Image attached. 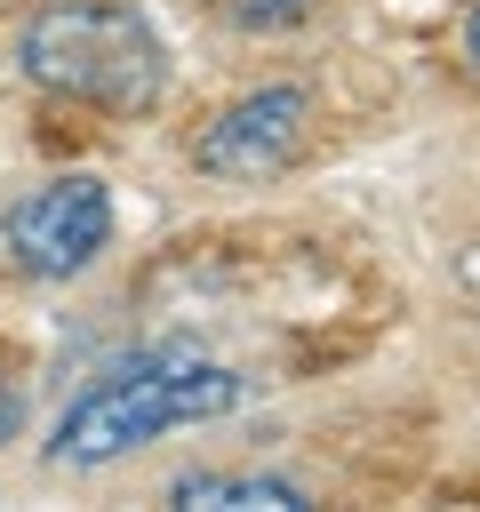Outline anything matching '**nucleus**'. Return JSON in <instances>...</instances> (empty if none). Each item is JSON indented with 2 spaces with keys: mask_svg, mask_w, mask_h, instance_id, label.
Listing matches in <instances>:
<instances>
[{
  "mask_svg": "<svg viewBox=\"0 0 480 512\" xmlns=\"http://www.w3.org/2000/svg\"><path fill=\"white\" fill-rule=\"evenodd\" d=\"M248 400V376L192 352V344H152L120 368H104L48 432V464H72V472H96L112 456H136L152 448L160 432L176 424H208V416H232Z\"/></svg>",
  "mask_w": 480,
  "mask_h": 512,
  "instance_id": "1",
  "label": "nucleus"
},
{
  "mask_svg": "<svg viewBox=\"0 0 480 512\" xmlns=\"http://www.w3.org/2000/svg\"><path fill=\"white\" fill-rule=\"evenodd\" d=\"M16 64L40 96L136 120L168 88V48L144 8L128 0H40L16 32Z\"/></svg>",
  "mask_w": 480,
  "mask_h": 512,
  "instance_id": "2",
  "label": "nucleus"
},
{
  "mask_svg": "<svg viewBox=\"0 0 480 512\" xmlns=\"http://www.w3.org/2000/svg\"><path fill=\"white\" fill-rule=\"evenodd\" d=\"M112 248V192L104 176H48L8 208V256L24 280H80Z\"/></svg>",
  "mask_w": 480,
  "mask_h": 512,
  "instance_id": "3",
  "label": "nucleus"
},
{
  "mask_svg": "<svg viewBox=\"0 0 480 512\" xmlns=\"http://www.w3.org/2000/svg\"><path fill=\"white\" fill-rule=\"evenodd\" d=\"M304 128H312V88H296V80H272V88H256V96L224 104V112L200 128L192 160H200L208 176L256 184V176H280V168L304 152Z\"/></svg>",
  "mask_w": 480,
  "mask_h": 512,
  "instance_id": "4",
  "label": "nucleus"
},
{
  "mask_svg": "<svg viewBox=\"0 0 480 512\" xmlns=\"http://www.w3.org/2000/svg\"><path fill=\"white\" fill-rule=\"evenodd\" d=\"M168 504L176 512H304V488L280 472H184Z\"/></svg>",
  "mask_w": 480,
  "mask_h": 512,
  "instance_id": "5",
  "label": "nucleus"
},
{
  "mask_svg": "<svg viewBox=\"0 0 480 512\" xmlns=\"http://www.w3.org/2000/svg\"><path fill=\"white\" fill-rule=\"evenodd\" d=\"M312 0H232V16L240 24H288V16H304Z\"/></svg>",
  "mask_w": 480,
  "mask_h": 512,
  "instance_id": "6",
  "label": "nucleus"
},
{
  "mask_svg": "<svg viewBox=\"0 0 480 512\" xmlns=\"http://www.w3.org/2000/svg\"><path fill=\"white\" fill-rule=\"evenodd\" d=\"M16 424H24V392H16L8 368H0V440H16Z\"/></svg>",
  "mask_w": 480,
  "mask_h": 512,
  "instance_id": "7",
  "label": "nucleus"
},
{
  "mask_svg": "<svg viewBox=\"0 0 480 512\" xmlns=\"http://www.w3.org/2000/svg\"><path fill=\"white\" fill-rule=\"evenodd\" d=\"M464 48H472V56H480V8H472V24H464Z\"/></svg>",
  "mask_w": 480,
  "mask_h": 512,
  "instance_id": "8",
  "label": "nucleus"
}]
</instances>
